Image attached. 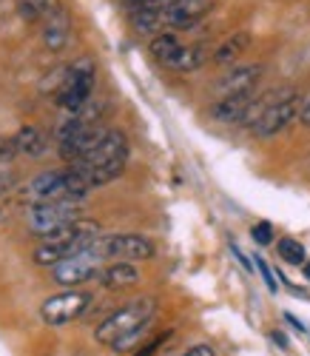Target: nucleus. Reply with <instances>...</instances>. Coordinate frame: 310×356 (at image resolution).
I'll use <instances>...</instances> for the list:
<instances>
[{
	"mask_svg": "<svg viewBox=\"0 0 310 356\" xmlns=\"http://www.w3.org/2000/svg\"><path fill=\"white\" fill-rule=\"evenodd\" d=\"M299 120H302V126H307V129H310V97H307V100H304V106H302Z\"/></svg>",
	"mask_w": 310,
	"mask_h": 356,
	"instance_id": "c85d7f7f",
	"label": "nucleus"
},
{
	"mask_svg": "<svg viewBox=\"0 0 310 356\" xmlns=\"http://www.w3.org/2000/svg\"><path fill=\"white\" fill-rule=\"evenodd\" d=\"M95 83H97V69L95 60L88 57H80L72 66H66L63 77H60L57 88H54V103L63 111H77L85 103H91V95H95Z\"/></svg>",
	"mask_w": 310,
	"mask_h": 356,
	"instance_id": "39448f33",
	"label": "nucleus"
},
{
	"mask_svg": "<svg viewBox=\"0 0 310 356\" xmlns=\"http://www.w3.org/2000/svg\"><path fill=\"white\" fill-rule=\"evenodd\" d=\"M15 143H17V154H26V157H38L46 152L49 145V137L38 129V126H26L15 134Z\"/></svg>",
	"mask_w": 310,
	"mask_h": 356,
	"instance_id": "aec40b11",
	"label": "nucleus"
},
{
	"mask_svg": "<svg viewBox=\"0 0 310 356\" xmlns=\"http://www.w3.org/2000/svg\"><path fill=\"white\" fill-rule=\"evenodd\" d=\"M302 268H304V277H307V280H310V259H307V262H304V265H302Z\"/></svg>",
	"mask_w": 310,
	"mask_h": 356,
	"instance_id": "2f4dec72",
	"label": "nucleus"
},
{
	"mask_svg": "<svg viewBox=\"0 0 310 356\" xmlns=\"http://www.w3.org/2000/svg\"><path fill=\"white\" fill-rule=\"evenodd\" d=\"M15 157H17L15 137H0V163H12Z\"/></svg>",
	"mask_w": 310,
	"mask_h": 356,
	"instance_id": "5701e85b",
	"label": "nucleus"
},
{
	"mask_svg": "<svg viewBox=\"0 0 310 356\" xmlns=\"http://www.w3.org/2000/svg\"><path fill=\"white\" fill-rule=\"evenodd\" d=\"M17 186V174L12 168H0V194H9Z\"/></svg>",
	"mask_w": 310,
	"mask_h": 356,
	"instance_id": "393cba45",
	"label": "nucleus"
},
{
	"mask_svg": "<svg viewBox=\"0 0 310 356\" xmlns=\"http://www.w3.org/2000/svg\"><path fill=\"white\" fill-rule=\"evenodd\" d=\"M103 262H106V259H100L95 251L88 248V251H83V254H77V257H69V259H63V262H57L54 268H51V280H54L57 285L77 288V285H83V282H88V280L100 277Z\"/></svg>",
	"mask_w": 310,
	"mask_h": 356,
	"instance_id": "9d476101",
	"label": "nucleus"
},
{
	"mask_svg": "<svg viewBox=\"0 0 310 356\" xmlns=\"http://www.w3.org/2000/svg\"><path fill=\"white\" fill-rule=\"evenodd\" d=\"M205 63V51L199 46H182L177 63H174V72H194Z\"/></svg>",
	"mask_w": 310,
	"mask_h": 356,
	"instance_id": "4be33fe9",
	"label": "nucleus"
},
{
	"mask_svg": "<svg viewBox=\"0 0 310 356\" xmlns=\"http://www.w3.org/2000/svg\"><path fill=\"white\" fill-rule=\"evenodd\" d=\"M168 337H171V334H163V337H157V339H151V342H148L145 348H140L134 356H154V353H157V350L163 348V342H165Z\"/></svg>",
	"mask_w": 310,
	"mask_h": 356,
	"instance_id": "a878e982",
	"label": "nucleus"
},
{
	"mask_svg": "<svg viewBox=\"0 0 310 356\" xmlns=\"http://www.w3.org/2000/svg\"><path fill=\"white\" fill-rule=\"evenodd\" d=\"M151 57L157 60L160 66H165V69H174V63H177V57H179V51H182V43L174 38V35H168V32H163V35H157L151 40Z\"/></svg>",
	"mask_w": 310,
	"mask_h": 356,
	"instance_id": "6ab92c4d",
	"label": "nucleus"
},
{
	"mask_svg": "<svg viewBox=\"0 0 310 356\" xmlns=\"http://www.w3.org/2000/svg\"><path fill=\"white\" fill-rule=\"evenodd\" d=\"M262 80V66L256 63H247V66H231L220 83H216V92H220V97L225 95H242V92H254V88L259 86Z\"/></svg>",
	"mask_w": 310,
	"mask_h": 356,
	"instance_id": "f8f14e48",
	"label": "nucleus"
},
{
	"mask_svg": "<svg viewBox=\"0 0 310 356\" xmlns=\"http://www.w3.org/2000/svg\"><path fill=\"white\" fill-rule=\"evenodd\" d=\"M213 6V0H165V26L168 29H191Z\"/></svg>",
	"mask_w": 310,
	"mask_h": 356,
	"instance_id": "9b49d317",
	"label": "nucleus"
},
{
	"mask_svg": "<svg viewBox=\"0 0 310 356\" xmlns=\"http://www.w3.org/2000/svg\"><path fill=\"white\" fill-rule=\"evenodd\" d=\"M254 100H256L254 92L225 95V97H220V100L211 106V117H213V120H220V123H239L242 126L245 114H247V108H251Z\"/></svg>",
	"mask_w": 310,
	"mask_h": 356,
	"instance_id": "ddd939ff",
	"label": "nucleus"
},
{
	"mask_svg": "<svg viewBox=\"0 0 310 356\" xmlns=\"http://www.w3.org/2000/svg\"><path fill=\"white\" fill-rule=\"evenodd\" d=\"M40 40L51 51H60V49L69 46V40H72V17L66 15V9H60L57 15H51V17H46L40 23Z\"/></svg>",
	"mask_w": 310,
	"mask_h": 356,
	"instance_id": "4468645a",
	"label": "nucleus"
},
{
	"mask_svg": "<svg viewBox=\"0 0 310 356\" xmlns=\"http://www.w3.org/2000/svg\"><path fill=\"white\" fill-rule=\"evenodd\" d=\"M154 314H157V302L151 296H140V300L129 302L117 308L114 314H108L95 331V339L103 345H114L120 339H126L142 328H151L154 325Z\"/></svg>",
	"mask_w": 310,
	"mask_h": 356,
	"instance_id": "20e7f679",
	"label": "nucleus"
},
{
	"mask_svg": "<svg viewBox=\"0 0 310 356\" xmlns=\"http://www.w3.org/2000/svg\"><path fill=\"white\" fill-rule=\"evenodd\" d=\"M256 268H259V274H262L265 285H268L270 291H276V280H273V274H270V268H268V262H265L262 257H256Z\"/></svg>",
	"mask_w": 310,
	"mask_h": 356,
	"instance_id": "bb28decb",
	"label": "nucleus"
},
{
	"mask_svg": "<svg viewBox=\"0 0 310 356\" xmlns=\"http://www.w3.org/2000/svg\"><path fill=\"white\" fill-rule=\"evenodd\" d=\"M273 339H276V345H282V348H285V345H288V342H285V337H282V334H273Z\"/></svg>",
	"mask_w": 310,
	"mask_h": 356,
	"instance_id": "7c9ffc66",
	"label": "nucleus"
},
{
	"mask_svg": "<svg viewBox=\"0 0 310 356\" xmlns=\"http://www.w3.org/2000/svg\"><path fill=\"white\" fill-rule=\"evenodd\" d=\"M185 356H216L211 345H194L191 350H185Z\"/></svg>",
	"mask_w": 310,
	"mask_h": 356,
	"instance_id": "cd10ccee",
	"label": "nucleus"
},
{
	"mask_svg": "<svg viewBox=\"0 0 310 356\" xmlns=\"http://www.w3.org/2000/svg\"><path fill=\"white\" fill-rule=\"evenodd\" d=\"M129 163V140L122 131H106L103 140L91 148V152L72 163L80 174L83 180L88 183V188H97V186H108L111 180H117V177L122 174V168H126Z\"/></svg>",
	"mask_w": 310,
	"mask_h": 356,
	"instance_id": "f257e3e1",
	"label": "nucleus"
},
{
	"mask_svg": "<svg viewBox=\"0 0 310 356\" xmlns=\"http://www.w3.org/2000/svg\"><path fill=\"white\" fill-rule=\"evenodd\" d=\"M97 280H100V285H106V288H131V285L140 282V271H137L134 262L117 259V262L103 265Z\"/></svg>",
	"mask_w": 310,
	"mask_h": 356,
	"instance_id": "2eb2a0df",
	"label": "nucleus"
},
{
	"mask_svg": "<svg viewBox=\"0 0 310 356\" xmlns=\"http://www.w3.org/2000/svg\"><path fill=\"white\" fill-rule=\"evenodd\" d=\"M60 9H63V3L60 0H17V12L26 23H43L46 17L57 15Z\"/></svg>",
	"mask_w": 310,
	"mask_h": 356,
	"instance_id": "a211bd4d",
	"label": "nucleus"
},
{
	"mask_svg": "<svg viewBox=\"0 0 310 356\" xmlns=\"http://www.w3.org/2000/svg\"><path fill=\"white\" fill-rule=\"evenodd\" d=\"M88 191L91 188L83 180V174L74 165H69V168H54L32 177L23 186L20 197L28 205H43V202H60V200H85Z\"/></svg>",
	"mask_w": 310,
	"mask_h": 356,
	"instance_id": "f03ea898",
	"label": "nucleus"
},
{
	"mask_svg": "<svg viewBox=\"0 0 310 356\" xmlns=\"http://www.w3.org/2000/svg\"><path fill=\"white\" fill-rule=\"evenodd\" d=\"M131 23H134L137 32H145V35L165 29V0L134 6V12H131Z\"/></svg>",
	"mask_w": 310,
	"mask_h": 356,
	"instance_id": "dca6fc26",
	"label": "nucleus"
},
{
	"mask_svg": "<svg viewBox=\"0 0 310 356\" xmlns=\"http://www.w3.org/2000/svg\"><path fill=\"white\" fill-rule=\"evenodd\" d=\"M100 236V225L91 220H77L72 225H66L63 231H57L35 248V262L46 265V268H54L57 262H63L69 257H77L83 251H88L95 245V240Z\"/></svg>",
	"mask_w": 310,
	"mask_h": 356,
	"instance_id": "7ed1b4c3",
	"label": "nucleus"
},
{
	"mask_svg": "<svg viewBox=\"0 0 310 356\" xmlns=\"http://www.w3.org/2000/svg\"><path fill=\"white\" fill-rule=\"evenodd\" d=\"M276 251H279V257H282L285 262H291V265H304L307 262L304 245L299 240H293V236H282V240L276 243Z\"/></svg>",
	"mask_w": 310,
	"mask_h": 356,
	"instance_id": "412c9836",
	"label": "nucleus"
},
{
	"mask_svg": "<svg viewBox=\"0 0 310 356\" xmlns=\"http://www.w3.org/2000/svg\"><path fill=\"white\" fill-rule=\"evenodd\" d=\"M91 305V293L85 291H77V288H69L63 293H54L40 305V319L46 325H69L74 319H80L85 314V308Z\"/></svg>",
	"mask_w": 310,
	"mask_h": 356,
	"instance_id": "1a4fd4ad",
	"label": "nucleus"
},
{
	"mask_svg": "<svg viewBox=\"0 0 310 356\" xmlns=\"http://www.w3.org/2000/svg\"><path fill=\"white\" fill-rule=\"evenodd\" d=\"M251 236H254V243H259V245H270L273 243V228L268 222H259V225H254Z\"/></svg>",
	"mask_w": 310,
	"mask_h": 356,
	"instance_id": "b1692460",
	"label": "nucleus"
},
{
	"mask_svg": "<svg viewBox=\"0 0 310 356\" xmlns=\"http://www.w3.org/2000/svg\"><path fill=\"white\" fill-rule=\"evenodd\" d=\"M247 46H251V35H247V32H236V35L225 38L220 46L213 49V63H220V66H234L239 57L245 54Z\"/></svg>",
	"mask_w": 310,
	"mask_h": 356,
	"instance_id": "f3484780",
	"label": "nucleus"
},
{
	"mask_svg": "<svg viewBox=\"0 0 310 356\" xmlns=\"http://www.w3.org/2000/svg\"><path fill=\"white\" fill-rule=\"evenodd\" d=\"M302 97L299 95H282V97H273L270 103H268V108L262 111V117L254 123V134L256 137H273V134H279V131H285L296 117L302 114Z\"/></svg>",
	"mask_w": 310,
	"mask_h": 356,
	"instance_id": "6e6552de",
	"label": "nucleus"
},
{
	"mask_svg": "<svg viewBox=\"0 0 310 356\" xmlns=\"http://www.w3.org/2000/svg\"><path fill=\"white\" fill-rule=\"evenodd\" d=\"M83 220V200H60V202H43V205H28L26 225L28 234L35 236H51L63 231L66 225Z\"/></svg>",
	"mask_w": 310,
	"mask_h": 356,
	"instance_id": "423d86ee",
	"label": "nucleus"
},
{
	"mask_svg": "<svg viewBox=\"0 0 310 356\" xmlns=\"http://www.w3.org/2000/svg\"><path fill=\"white\" fill-rule=\"evenodd\" d=\"M131 6H142V3H157V0H129Z\"/></svg>",
	"mask_w": 310,
	"mask_h": 356,
	"instance_id": "c756f323",
	"label": "nucleus"
},
{
	"mask_svg": "<svg viewBox=\"0 0 310 356\" xmlns=\"http://www.w3.org/2000/svg\"><path fill=\"white\" fill-rule=\"evenodd\" d=\"M100 259H108V262H137V259H151L157 254L154 243L148 236H140V234H100L95 245H91Z\"/></svg>",
	"mask_w": 310,
	"mask_h": 356,
	"instance_id": "0eeeda50",
	"label": "nucleus"
}]
</instances>
